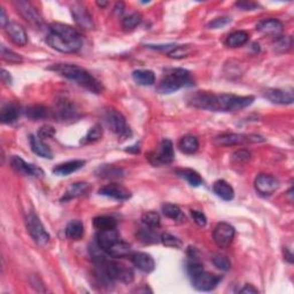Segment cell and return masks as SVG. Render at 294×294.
<instances>
[{
	"label": "cell",
	"instance_id": "1",
	"mask_svg": "<svg viewBox=\"0 0 294 294\" xmlns=\"http://www.w3.org/2000/svg\"><path fill=\"white\" fill-rule=\"evenodd\" d=\"M193 107L212 112H237L254 103V96H239L235 94H213L198 91L188 99Z\"/></svg>",
	"mask_w": 294,
	"mask_h": 294
},
{
	"label": "cell",
	"instance_id": "2",
	"mask_svg": "<svg viewBox=\"0 0 294 294\" xmlns=\"http://www.w3.org/2000/svg\"><path fill=\"white\" fill-rule=\"evenodd\" d=\"M46 43L62 53H74L82 47V38L78 31L67 24L55 22L50 26Z\"/></svg>",
	"mask_w": 294,
	"mask_h": 294
},
{
	"label": "cell",
	"instance_id": "3",
	"mask_svg": "<svg viewBox=\"0 0 294 294\" xmlns=\"http://www.w3.org/2000/svg\"><path fill=\"white\" fill-rule=\"evenodd\" d=\"M48 69L58 72L67 79H70L84 88H86L92 93H100L103 91V85L99 80H96L90 72L77 64L70 63H56L48 67Z\"/></svg>",
	"mask_w": 294,
	"mask_h": 294
},
{
	"label": "cell",
	"instance_id": "4",
	"mask_svg": "<svg viewBox=\"0 0 294 294\" xmlns=\"http://www.w3.org/2000/svg\"><path fill=\"white\" fill-rule=\"evenodd\" d=\"M167 75L161 80L158 92L162 94H170L178 91L180 87L192 86L193 80L191 78L190 71L183 68H172L167 70Z\"/></svg>",
	"mask_w": 294,
	"mask_h": 294
},
{
	"label": "cell",
	"instance_id": "5",
	"mask_svg": "<svg viewBox=\"0 0 294 294\" xmlns=\"http://www.w3.org/2000/svg\"><path fill=\"white\" fill-rule=\"evenodd\" d=\"M26 225L28 232H29V235L36 244L44 247L50 243V233L46 231L45 227H44L37 215L34 214V213H29L26 217Z\"/></svg>",
	"mask_w": 294,
	"mask_h": 294
},
{
	"label": "cell",
	"instance_id": "6",
	"mask_svg": "<svg viewBox=\"0 0 294 294\" xmlns=\"http://www.w3.org/2000/svg\"><path fill=\"white\" fill-rule=\"evenodd\" d=\"M54 116L61 122H74L80 118V113L75 103L67 96H60L54 105Z\"/></svg>",
	"mask_w": 294,
	"mask_h": 294
},
{
	"label": "cell",
	"instance_id": "7",
	"mask_svg": "<svg viewBox=\"0 0 294 294\" xmlns=\"http://www.w3.org/2000/svg\"><path fill=\"white\" fill-rule=\"evenodd\" d=\"M175 159L174 145L169 139H163L161 142L158 151L151 152L147 154L148 162L155 167H161L164 164H170Z\"/></svg>",
	"mask_w": 294,
	"mask_h": 294
},
{
	"label": "cell",
	"instance_id": "8",
	"mask_svg": "<svg viewBox=\"0 0 294 294\" xmlns=\"http://www.w3.org/2000/svg\"><path fill=\"white\" fill-rule=\"evenodd\" d=\"M265 139L260 135H243V134H223L214 138V144L221 147H230L236 145L247 143H263Z\"/></svg>",
	"mask_w": 294,
	"mask_h": 294
},
{
	"label": "cell",
	"instance_id": "9",
	"mask_svg": "<svg viewBox=\"0 0 294 294\" xmlns=\"http://www.w3.org/2000/svg\"><path fill=\"white\" fill-rule=\"evenodd\" d=\"M105 122H106L107 127L116 135L122 137H128L131 135L130 129L127 127L126 118L119 111L113 110V108L108 110L105 113Z\"/></svg>",
	"mask_w": 294,
	"mask_h": 294
},
{
	"label": "cell",
	"instance_id": "10",
	"mask_svg": "<svg viewBox=\"0 0 294 294\" xmlns=\"http://www.w3.org/2000/svg\"><path fill=\"white\" fill-rule=\"evenodd\" d=\"M192 280V285L194 288L198 291L203 292H209L213 291L217 285L220 284V281L222 280V276H217L214 273L205 271L204 269L198 272H195L194 275L190 276Z\"/></svg>",
	"mask_w": 294,
	"mask_h": 294
},
{
	"label": "cell",
	"instance_id": "11",
	"mask_svg": "<svg viewBox=\"0 0 294 294\" xmlns=\"http://www.w3.org/2000/svg\"><path fill=\"white\" fill-rule=\"evenodd\" d=\"M14 6L18 10L19 14L26 20V21L34 26L35 28H42L43 27V19L39 15L37 10L32 6V4L26 0H16L14 2Z\"/></svg>",
	"mask_w": 294,
	"mask_h": 294
},
{
	"label": "cell",
	"instance_id": "12",
	"mask_svg": "<svg viewBox=\"0 0 294 294\" xmlns=\"http://www.w3.org/2000/svg\"><path fill=\"white\" fill-rule=\"evenodd\" d=\"M106 269L114 281L120 280L126 284H130L134 281V271H132V269L127 267V265L118 262H111V261L107 260Z\"/></svg>",
	"mask_w": 294,
	"mask_h": 294
},
{
	"label": "cell",
	"instance_id": "13",
	"mask_svg": "<svg viewBox=\"0 0 294 294\" xmlns=\"http://www.w3.org/2000/svg\"><path fill=\"white\" fill-rule=\"evenodd\" d=\"M254 187L259 194L263 197H269L278 190L279 180L272 175L260 174L255 178Z\"/></svg>",
	"mask_w": 294,
	"mask_h": 294
},
{
	"label": "cell",
	"instance_id": "14",
	"mask_svg": "<svg viewBox=\"0 0 294 294\" xmlns=\"http://www.w3.org/2000/svg\"><path fill=\"white\" fill-rule=\"evenodd\" d=\"M235 228L229 223H219L216 225L214 233H213V238H214L215 244L220 248H225L232 243L233 238H235Z\"/></svg>",
	"mask_w": 294,
	"mask_h": 294
},
{
	"label": "cell",
	"instance_id": "15",
	"mask_svg": "<svg viewBox=\"0 0 294 294\" xmlns=\"http://www.w3.org/2000/svg\"><path fill=\"white\" fill-rule=\"evenodd\" d=\"M70 11L76 24H77L80 29L83 30L93 29V20H92L90 12L86 10L85 6L79 3H75L71 5Z\"/></svg>",
	"mask_w": 294,
	"mask_h": 294
},
{
	"label": "cell",
	"instance_id": "16",
	"mask_svg": "<svg viewBox=\"0 0 294 294\" xmlns=\"http://www.w3.org/2000/svg\"><path fill=\"white\" fill-rule=\"evenodd\" d=\"M11 166L13 168V170L20 175L34 176L37 177V178H43L44 177V171L42 168L35 166V164L32 163H27L26 161L22 158H20V156L15 155L11 159Z\"/></svg>",
	"mask_w": 294,
	"mask_h": 294
},
{
	"label": "cell",
	"instance_id": "17",
	"mask_svg": "<svg viewBox=\"0 0 294 294\" xmlns=\"http://www.w3.org/2000/svg\"><path fill=\"white\" fill-rule=\"evenodd\" d=\"M264 98L277 105H291L294 102L293 90H280V88H268L264 92Z\"/></svg>",
	"mask_w": 294,
	"mask_h": 294
},
{
	"label": "cell",
	"instance_id": "18",
	"mask_svg": "<svg viewBox=\"0 0 294 294\" xmlns=\"http://www.w3.org/2000/svg\"><path fill=\"white\" fill-rule=\"evenodd\" d=\"M98 193L115 200H128L131 197V192L120 184H108L100 188Z\"/></svg>",
	"mask_w": 294,
	"mask_h": 294
},
{
	"label": "cell",
	"instance_id": "19",
	"mask_svg": "<svg viewBox=\"0 0 294 294\" xmlns=\"http://www.w3.org/2000/svg\"><path fill=\"white\" fill-rule=\"evenodd\" d=\"M8 37L11 38L12 42L19 46H24L28 43V36L24 28L21 24L16 22H10L5 28Z\"/></svg>",
	"mask_w": 294,
	"mask_h": 294
},
{
	"label": "cell",
	"instance_id": "20",
	"mask_svg": "<svg viewBox=\"0 0 294 294\" xmlns=\"http://www.w3.org/2000/svg\"><path fill=\"white\" fill-rule=\"evenodd\" d=\"M120 241V235L116 229L112 230H99L96 235V245L105 252L110 249L113 245Z\"/></svg>",
	"mask_w": 294,
	"mask_h": 294
},
{
	"label": "cell",
	"instance_id": "21",
	"mask_svg": "<svg viewBox=\"0 0 294 294\" xmlns=\"http://www.w3.org/2000/svg\"><path fill=\"white\" fill-rule=\"evenodd\" d=\"M131 261L136 268L143 272H152L155 269L154 259L147 253L137 252L131 255Z\"/></svg>",
	"mask_w": 294,
	"mask_h": 294
},
{
	"label": "cell",
	"instance_id": "22",
	"mask_svg": "<svg viewBox=\"0 0 294 294\" xmlns=\"http://www.w3.org/2000/svg\"><path fill=\"white\" fill-rule=\"evenodd\" d=\"M256 30L264 35L278 36L283 30V23L277 19L262 20L256 24Z\"/></svg>",
	"mask_w": 294,
	"mask_h": 294
},
{
	"label": "cell",
	"instance_id": "23",
	"mask_svg": "<svg viewBox=\"0 0 294 294\" xmlns=\"http://www.w3.org/2000/svg\"><path fill=\"white\" fill-rule=\"evenodd\" d=\"M85 161L83 160H71L68 162L60 163L53 169V174L56 176H68L72 172L79 170L80 168L84 167Z\"/></svg>",
	"mask_w": 294,
	"mask_h": 294
},
{
	"label": "cell",
	"instance_id": "24",
	"mask_svg": "<svg viewBox=\"0 0 294 294\" xmlns=\"http://www.w3.org/2000/svg\"><path fill=\"white\" fill-rule=\"evenodd\" d=\"M90 188V185H88L86 182H77V183H72L69 187L67 188V191L64 192L63 197L61 198V201H69L72 199L78 198V197H82L84 194H86V192Z\"/></svg>",
	"mask_w": 294,
	"mask_h": 294
},
{
	"label": "cell",
	"instance_id": "25",
	"mask_svg": "<svg viewBox=\"0 0 294 294\" xmlns=\"http://www.w3.org/2000/svg\"><path fill=\"white\" fill-rule=\"evenodd\" d=\"M30 146L32 152L37 154L40 158L52 159L53 158V153H52L51 148L43 142L39 137H36L34 135L30 136Z\"/></svg>",
	"mask_w": 294,
	"mask_h": 294
},
{
	"label": "cell",
	"instance_id": "26",
	"mask_svg": "<svg viewBox=\"0 0 294 294\" xmlns=\"http://www.w3.org/2000/svg\"><path fill=\"white\" fill-rule=\"evenodd\" d=\"M213 191H214L217 197H220L224 201H231L233 197H235L233 187L228 182H225L224 179L216 180L214 185H213Z\"/></svg>",
	"mask_w": 294,
	"mask_h": 294
},
{
	"label": "cell",
	"instance_id": "27",
	"mask_svg": "<svg viewBox=\"0 0 294 294\" xmlns=\"http://www.w3.org/2000/svg\"><path fill=\"white\" fill-rule=\"evenodd\" d=\"M20 116V107L15 103L6 104L0 112V120L5 124L14 123Z\"/></svg>",
	"mask_w": 294,
	"mask_h": 294
},
{
	"label": "cell",
	"instance_id": "28",
	"mask_svg": "<svg viewBox=\"0 0 294 294\" xmlns=\"http://www.w3.org/2000/svg\"><path fill=\"white\" fill-rule=\"evenodd\" d=\"M132 78L139 85L151 86L155 83V75L152 70L148 69H139L132 72Z\"/></svg>",
	"mask_w": 294,
	"mask_h": 294
},
{
	"label": "cell",
	"instance_id": "29",
	"mask_svg": "<svg viewBox=\"0 0 294 294\" xmlns=\"http://www.w3.org/2000/svg\"><path fill=\"white\" fill-rule=\"evenodd\" d=\"M107 255L113 257V259H120V257H126L131 255V246L124 241H118L115 245L107 249Z\"/></svg>",
	"mask_w": 294,
	"mask_h": 294
},
{
	"label": "cell",
	"instance_id": "30",
	"mask_svg": "<svg viewBox=\"0 0 294 294\" xmlns=\"http://www.w3.org/2000/svg\"><path fill=\"white\" fill-rule=\"evenodd\" d=\"M161 211H162L164 216H167L168 219L175 221V222L182 223L185 221V216L182 213V211H180V208L174 204H169V203L163 204L162 206H161Z\"/></svg>",
	"mask_w": 294,
	"mask_h": 294
},
{
	"label": "cell",
	"instance_id": "31",
	"mask_svg": "<svg viewBox=\"0 0 294 294\" xmlns=\"http://www.w3.org/2000/svg\"><path fill=\"white\" fill-rule=\"evenodd\" d=\"M178 148L180 152L185 153V154H193L198 151L199 148V140L194 136H185L178 143Z\"/></svg>",
	"mask_w": 294,
	"mask_h": 294
},
{
	"label": "cell",
	"instance_id": "32",
	"mask_svg": "<svg viewBox=\"0 0 294 294\" xmlns=\"http://www.w3.org/2000/svg\"><path fill=\"white\" fill-rule=\"evenodd\" d=\"M84 236V225L78 220H74L67 224L66 237L70 240H79Z\"/></svg>",
	"mask_w": 294,
	"mask_h": 294
},
{
	"label": "cell",
	"instance_id": "33",
	"mask_svg": "<svg viewBox=\"0 0 294 294\" xmlns=\"http://www.w3.org/2000/svg\"><path fill=\"white\" fill-rule=\"evenodd\" d=\"M177 175L186 180L191 186L197 187V186H200V185L204 183V180L199 175V172L193 170V169H177Z\"/></svg>",
	"mask_w": 294,
	"mask_h": 294
},
{
	"label": "cell",
	"instance_id": "34",
	"mask_svg": "<svg viewBox=\"0 0 294 294\" xmlns=\"http://www.w3.org/2000/svg\"><path fill=\"white\" fill-rule=\"evenodd\" d=\"M293 46V38L291 36H280L276 38L272 44L273 52L277 54H284L291 50Z\"/></svg>",
	"mask_w": 294,
	"mask_h": 294
},
{
	"label": "cell",
	"instance_id": "35",
	"mask_svg": "<svg viewBox=\"0 0 294 294\" xmlns=\"http://www.w3.org/2000/svg\"><path fill=\"white\" fill-rule=\"evenodd\" d=\"M26 115L32 121H39L48 118L50 111L43 105H32L26 110Z\"/></svg>",
	"mask_w": 294,
	"mask_h": 294
},
{
	"label": "cell",
	"instance_id": "36",
	"mask_svg": "<svg viewBox=\"0 0 294 294\" xmlns=\"http://www.w3.org/2000/svg\"><path fill=\"white\" fill-rule=\"evenodd\" d=\"M249 39V35L246 31L239 30V31H235L232 32L231 35H229V37L227 38V45L229 47H239L245 45L248 42Z\"/></svg>",
	"mask_w": 294,
	"mask_h": 294
},
{
	"label": "cell",
	"instance_id": "37",
	"mask_svg": "<svg viewBox=\"0 0 294 294\" xmlns=\"http://www.w3.org/2000/svg\"><path fill=\"white\" fill-rule=\"evenodd\" d=\"M95 174L102 178H120V177L123 176V170L118 167L105 164V166L98 168Z\"/></svg>",
	"mask_w": 294,
	"mask_h": 294
},
{
	"label": "cell",
	"instance_id": "38",
	"mask_svg": "<svg viewBox=\"0 0 294 294\" xmlns=\"http://www.w3.org/2000/svg\"><path fill=\"white\" fill-rule=\"evenodd\" d=\"M93 225L98 230H112L118 227V221L112 216H96L93 219Z\"/></svg>",
	"mask_w": 294,
	"mask_h": 294
},
{
	"label": "cell",
	"instance_id": "39",
	"mask_svg": "<svg viewBox=\"0 0 294 294\" xmlns=\"http://www.w3.org/2000/svg\"><path fill=\"white\" fill-rule=\"evenodd\" d=\"M104 135L103 128L100 124H95V126L92 127L90 130L87 131V134L80 139V144L83 145H87V144H92L98 142V140L102 139V137Z\"/></svg>",
	"mask_w": 294,
	"mask_h": 294
},
{
	"label": "cell",
	"instance_id": "40",
	"mask_svg": "<svg viewBox=\"0 0 294 294\" xmlns=\"http://www.w3.org/2000/svg\"><path fill=\"white\" fill-rule=\"evenodd\" d=\"M137 238H138L140 243L145 245L155 244L160 240L159 236L153 230H150V229H142V230H139L137 232Z\"/></svg>",
	"mask_w": 294,
	"mask_h": 294
},
{
	"label": "cell",
	"instance_id": "41",
	"mask_svg": "<svg viewBox=\"0 0 294 294\" xmlns=\"http://www.w3.org/2000/svg\"><path fill=\"white\" fill-rule=\"evenodd\" d=\"M143 20V16L138 12H136V13H132L127 18H124L122 20V27L123 29L126 31H130V30H134L135 28L138 26V24L142 22Z\"/></svg>",
	"mask_w": 294,
	"mask_h": 294
},
{
	"label": "cell",
	"instance_id": "42",
	"mask_svg": "<svg viewBox=\"0 0 294 294\" xmlns=\"http://www.w3.org/2000/svg\"><path fill=\"white\" fill-rule=\"evenodd\" d=\"M143 223L150 229H158L161 224L160 215L156 212H146L142 216Z\"/></svg>",
	"mask_w": 294,
	"mask_h": 294
},
{
	"label": "cell",
	"instance_id": "43",
	"mask_svg": "<svg viewBox=\"0 0 294 294\" xmlns=\"http://www.w3.org/2000/svg\"><path fill=\"white\" fill-rule=\"evenodd\" d=\"M212 262L217 269H220V270H222V271H228V270H230V268H231L230 260L228 259V256L222 255V254L213 255Z\"/></svg>",
	"mask_w": 294,
	"mask_h": 294
},
{
	"label": "cell",
	"instance_id": "44",
	"mask_svg": "<svg viewBox=\"0 0 294 294\" xmlns=\"http://www.w3.org/2000/svg\"><path fill=\"white\" fill-rule=\"evenodd\" d=\"M2 59L4 60V61L6 62H10V63H21L23 61L22 56L15 53V52L8 50V48H6L4 45H2Z\"/></svg>",
	"mask_w": 294,
	"mask_h": 294
},
{
	"label": "cell",
	"instance_id": "45",
	"mask_svg": "<svg viewBox=\"0 0 294 294\" xmlns=\"http://www.w3.org/2000/svg\"><path fill=\"white\" fill-rule=\"evenodd\" d=\"M192 52V48L188 46V45H180V46H177L174 48V50L170 51L168 53V56L171 59H183V58H186L191 54Z\"/></svg>",
	"mask_w": 294,
	"mask_h": 294
},
{
	"label": "cell",
	"instance_id": "46",
	"mask_svg": "<svg viewBox=\"0 0 294 294\" xmlns=\"http://www.w3.org/2000/svg\"><path fill=\"white\" fill-rule=\"evenodd\" d=\"M160 241L167 247H174V248L182 247V241H180V239H178L175 236L170 235V233H162L160 237Z\"/></svg>",
	"mask_w": 294,
	"mask_h": 294
},
{
	"label": "cell",
	"instance_id": "47",
	"mask_svg": "<svg viewBox=\"0 0 294 294\" xmlns=\"http://www.w3.org/2000/svg\"><path fill=\"white\" fill-rule=\"evenodd\" d=\"M251 152L247 151V150H239V151H236L233 153L231 159L235 163H246L248 162L249 160H251Z\"/></svg>",
	"mask_w": 294,
	"mask_h": 294
},
{
	"label": "cell",
	"instance_id": "48",
	"mask_svg": "<svg viewBox=\"0 0 294 294\" xmlns=\"http://www.w3.org/2000/svg\"><path fill=\"white\" fill-rule=\"evenodd\" d=\"M54 136H55V129L52 126H48V124H46V126H43L38 131V137L42 140L50 139Z\"/></svg>",
	"mask_w": 294,
	"mask_h": 294
},
{
	"label": "cell",
	"instance_id": "49",
	"mask_svg": "<svg viewBox=\"0 0 294 294\" xmlns=\"http://www.w3.org/2000/svg\"><path fill=\"white\" fill-rule=\"evenodd\" d=\"M191 216H192V219H193V221H194V223L197 224V225H199V227H201V228H204V227H206V224H207V217H206V215L204 214L203 212H200V211H191Z\"/></svg>",
	"mask_w": 294,
	"mask_h": 294
},
{
	"label": "cell",
	"instance_id": "50",
	"mask_svg": "<svg viewBox=\"0 0 294 294\" xmlns=\"http://www.w3.org/2000/svg\"><path fill=\"white\" fill-rule=\"evenodd\" d=\"M230 22H231V19H229V18H217L214 20V21L209 22L207 27L209 28V29H220V28L228 26Z\"/></svg>",
	"mask_w": 294,
	"mask_h": 294
},
{
	"label": "cell",
	"instance_id": "51",
	"mask_svg": "<svg viewBox=\"0 0 294 294\" xmlns=\"http://www.w3.org/2000/svg\"><path fill=\"white\" fill-rule=\"evenodd\" d=\"M236 6L241 11H255L259 8V5H257V4L251 3V2H238V3H236Z\"/></svg>",
	"mask_w": 294,
	"mask_h": 294
},
{
	"label": "cell",
	"instance_id": "52",
	"mask_svg": "<svg viewBox=\"0 0 294 294\" xmlns=\"http://www.w3.org/2000/svg\"><path fill=\"white\" fill-rule=\"evenodd\" d=\"M2 79H3V82L6 84V85H11V84L13 83V78H12L11 74L5 69L2 70Z\"/></svg>",
	"mask_w": 294,
	"mask_h": 294
},
{
	"label": "cell",
	"instance_id": "53",
	"mask_svg": "<svg viewBox=\"0 0 294 294\" xmlns=\"http://www.w3.org/2000/svg\"><path fill=\"white\" fill-rule=\"evenodd\" d=\"M8 23L10 21L7 20V14H6V11L5 8L2 7V15H0V24H2V27L5 29V28L8 26Z\"/></svg>",
	"mask_w": 294,
	"mask_h": 294
},
{
	"label": "cell",
	"instance_id": "54",
	"mask_svg": "<svg viewBox=\"0 0 294 294\" xmlns=\"http://www.w3.org/2000/svg\"><path fill=\"white\" fill-rule=\"evenodd\" d=\"M239 293L245 294V293H259L257 288H255L253 285H245V287H243L239 291Z\"/></svg>",
	"mask_w": 294,
	"mask_h": 294
},
{
	"label": "cell",
	"instance_id": "55",
	"mask_svg": "<svg viewBox=\"0 0 294 294\" xmlns=\"http://www.w3.org/2000/svg\"><path fill=\"white\" fill-rule=\"evenodd\" d=\"M283 252H284V257H285V260H286L288 263H293V254H292L291 252H289V249L286 248V247H284Z\"/></svg>",
	"mask_w": 294,
	"mask_h": 294
},
{
	"label": "cell",
	"instance_id": "56",
	"mask_svg": "<svg viewBox=\"0 0 294 294\" xmlns=\"http://www.w3.org/2000/svg\"><path fill=\"white\" fill-rule=\"evenodd\" d=\"M126 152H129V153H135V154H138V153L140 152L139 145H138V144H136V145H134V146H130L129 148H126Z\"/></svg>",
	"mask_w": 294,
	"mask_h": 294
},
{
	"label": "cell",
	"instance_id": "57",
	"mask_svg": "<svg viewBox=\"0 0 294 294\" xmlns=\"http://www.w3.org/2000/svg\"><path fill=\"white\" fill-rule=\"evenodd\" d=\"M124 11V4L123 3H118L115 6V12L118 14H122Z\"/></svg>",
	"mask_w": 294,
	"mask_h": 294
},
{
	"label": "cell",
	"instance_id": "58",
	"mask_svg": "<svg viewBox=\"0 0 294 294\" xmlns=\"http://www.w3.org/2000/svg\"><path fill=\"white\" fill-rule=\"evenodd\" d=\"M107 2H96V5H98L99 7H102V8H104V7H106L107 6Z\"/></svg>",
	"mask_w": 294,
	"mask_h": 294
}]
</instances>
